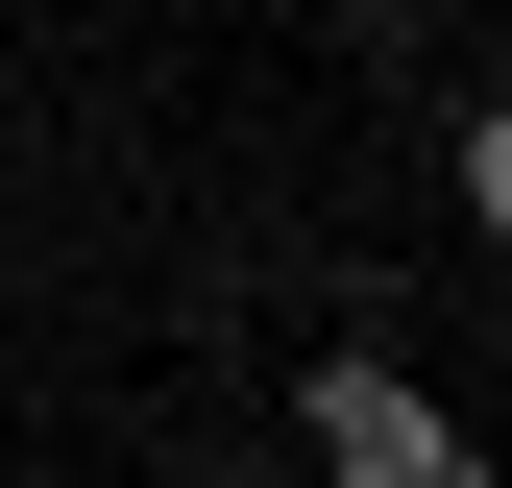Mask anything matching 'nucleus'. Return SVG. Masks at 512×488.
Listing matches in <instances>:
<instances>
[{
	"label": "nucleus",
	"mask_w": 512,
	"mask_h": 488,
	"mask_svg": "<svg viewBox=\"0 0 512 488\" xmlns=\"http://www.w3.org/2000/svg\"><path fill=\"white\" fill-rule=\"evenodd\" d=\"M317 464H342V488H488V464L391 391V366H317Z\"/></svg>",
	"instance_id": "f257e3e1"
}]
</instances>
